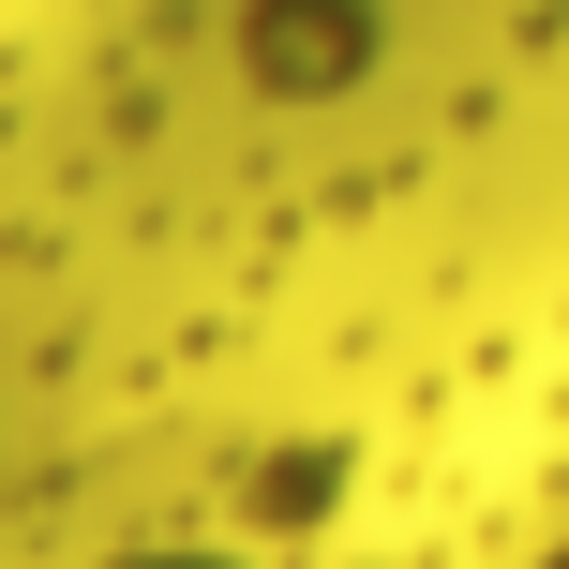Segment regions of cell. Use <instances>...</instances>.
<instances>
[{
    "instance_id": "1",
    "label": "cell",
    "mask_w": 569,
    "mask_h": 569,
    "mask_svg": "<svg viewBox=\"0 0 569 569\" xmlns=\"http://www.w3.org/2000/svg\"><path fill=\"white\" fill-rule=\"evenodd\" d=\"M136 569H210V555H136Z\"/></svg>"
},
{
    "instance_id": "2",
    "label": "cell",
    "mask_w": 569,
    "mask_h": 569,
    "mask_svg": "<svg viewBox=\"0 0 569 569\" xmlns=\"http://www.w3.org/2000/svg\"><path fill=\"white\" fill-rule=\"evenodd\" d=\"M555 569H569V555H555Z\"/></svg>"
}]
</instances>
